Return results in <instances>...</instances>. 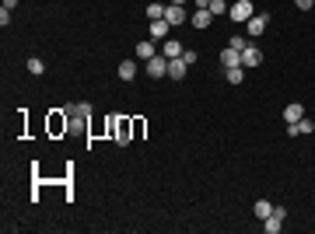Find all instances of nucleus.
Wrapping results in <instances>:
<instances>
[{"label":"nucleus","instance_id":"21","mask_svg":"<svg viewBox=\"0 0 315 234\" xmlns=\"http://www.w3.org/2000/svg\"><path fill=\"white\" fill-rule=\"evenodd\" d=\"M249 42H252L249 35H231V42H228V46H231V49H238V53H242V49H245Z\"/></svg>","mask_w":315,"mask_h":234},{"label":"nucleus","instance_id":"2","mask_svg":"<svg viewBox=\"0 0 315 234\" xmlns=\"http://www.w3.org/2000/svg\"><path fill=\"white\" fill-rule=\"evenodd\" d=\"M266 25H270V14H252V18L245 21V35H249V39H259V35L266 32Z\"/></svg>","mask_w":315,"mask_h":234},{"label":"nucleus","instance_id":"12","mask_svg":"<svg viewBox=\"0 0 315 234\" xmlns=\"http://www.w3.org/2000/svg\"><path fill=\"white\" fill-rule=\"evenodd\" d=\"M168 28H172V25H168L165 18H154V21H151V35H154V39H168Z\"/></svg>","mask_w":315,"mask_h":234},{"label":"nucleus","instance_id":"19","mask_svg":"<svg viewBox=\"0 0 315 234\" xmlns=\"http://www.w3.org/2000/svg\"><path fill=\"white\" fill-rule=\"evenodd\" d=\"M207 11H210V14H214V18H221V14H228V11H231V7H228V4H224V0H210V7H207Z\"/></svg>","mask_w":315,"mask_h":234},{"label":"nucleus","instance_id":"6","mask_svg":"<svg viewBox=\"0 0 315 234\" xmlns=\"http://www.w3.org/2000/svg\"><path fill=\"white\" fill-rule=\"evenodd\" d=\"M147 74L151 77H168V56H151L147 60Z\"/></svg>","mask_w":315,"mask_h":234},{"label":"nucleus","instance_id":"9","mask_svg":"<svg viewBox=\"0 0 315 234\" xmlns=\"http://www.w3.org/2000/svg\"><path fill=\"white\" fill-rule=\"evenodd\" d=\"M298 119H305V105H301V101H291V105L284 108V123L291 126V123H298Z\"/></svg>","mask_w":315,"mask_h":234},{"label":"nucleus","instance_id":"1","mask_svg":"<svg viewBox=\"0 0 315 234\" xmlns=\"http://www.w3.org/2000/svg\"><path fill=\"white\" fill-rule=\"evenodd\" d=\"M63 112H67V130L70 133H84L88 130V115L84 112H77L74 105H63Z\"/></svg>","mask_w":315,"mask_h":234},{"label":"nucleus","instance_id":"16","mask_svg":"<svg viewBox=\"0 0 315 234\" xmlns=\"http://www.w3.org/2000/svg\"><path fill=\"white\" fill-rule=\"evenodd\" d=\"M252 213H256V217H259V220H266V217H270V213H273V203H266V199H259V203H256V206H252Z\"/></svg>","mask_w":315,"mask_h":234},{"label":"nucleus","instance_id":"25","mask_svg":"<svg viewBox=\"0 0 315 234\" xmlns=\"http://www.w3.org/2000/svg\"><path fill=\"white\" fill-rule=\"evenodd\" d=\"M294 4H298L301 11H312V4H315V0H294Z\"/></svg>","mask_w":315,"mask_h":234},{"label":"nucleus","instance_id":"7","mask_svg":"<svg viewBox=\"0 0 315 234\" xmlns=\"http://www.w3.org/2000/svg\"><path fill=\"white\" fill-rule=\"evenodd\" d=\"M186 70H189V63H186L182 56L168 60V77H172V80H182V77H186Z\"/></svg>","mask_w":315,"mask_h":234},{"label":"nucleus","instance_id":"3","mask_svg":"<svg viewBox=\"0 0 315 234\" xmlns=\"http://www.w3.org/2000/svg\"><path fill=\"white\" fill-rule=\"evenodd\" d=\"M284 217H287V210H284V206H273V213L263 220V231H266V234H280V227H284Z\"/></svg>","mask_w":315,"mask_h":234},{"label":"nucleus","instance_id":"24","mask_svg":"<svg viewBox=\"0 0 315 234\" xmlns=\"http://www.w3.org/2000/svg\"><path fill=\"white\" fill-rule=\"evenodd\" d=\"M74 108H77V112H84V115H88V119H91V112H95V108H91V105H88V101H81V105H74Z\"/></svg>","mask_w":315,"mask_h":234},{"label":"nucleus","instance_id":"5","mask_svg":"<svg viewBox=\"0 0 315 234\" xmlns=\"http://www.w3.org/2000/svg\"><path fill=\"white\" fill-rule=\"evenodd\" d=\"M259 63H263V53L256 49V42H249V46L242 49V67L252 70V67H259Z\"/></svg>","mask_w":315,"mask_h":234},{"label":"nucleus","instance_id":"11","mask_svg":"<svg viewBox=\"0 0 315 234\" xmlns=\"http://www.w3.org/2000/svg\"><path fill=\"white\" fill-rule=\"evenodd\" d=\"M221 63H224V70H228V67H238V63H242V53H238V49H231V46H228V49L221 53Z\"/></svg>","mask_w":315,"mask_h":234},{"label":"nucleus","instance_id":"13","mask_svg":"<svg viewBox=\"0 0 315 234\" xmlns=\"http://www.w3.org/2000/svg\"><path fill=\"white\" fill-rule=\"evenodd\" d=\"M116 144H119V147H126V144H130V123H126V119L116 126Z\"/></svg>","mask_w":315,"mask_h":234},{"label":"nucleus","instance_id":"18","mask_svg":"<svg viewBox=\"0 0 315 234\" xmlns=\"http://www.w3.org/2000/svg\"><path fill=\"white\" fill-rule=\"evenodd\" d=\"M224 74H228V84H242V80H245V67L238 63V67H228Z\"/></svg>","mask_w":315,"mask_h":234},{"label":"nucleus","instance_id":"10","mask_svg":"<svg viewBox=\"0 0 315 234\" xmlns=\"http://www.w3.org/2000/svg\"><path fill=\"white\" fill-rule=\"evenodd\" d=\"M161 53H165L168 60H175V56H182L186 49H182V42H179V39H165V46H161Z\"/></svg>","mask_w":315,"mask_h":234},{"label":"nucleus","instance_id":"20","mask_svg":"<svg viewBox=\"0 0 315 234\" xmlns=\"http://www.w3.org/2000/svg\"><path fill=\"white\" fill-rule=\"evenodd\" d=\"M28 74H35V77H42V74H46V63H42L39 56H32V60H28Z\"/></svg>","mask_w":315,"mask_h":234},{"label":"nucleus","instance_id":"26","mask_svg":"<svg viewBox=\"0 0 315 234\" xmlns=\"http://www.w3.org/2000/svg\"><path fill=\"white\" fill-rule=\"evenodd\" d=\"M193 4H196V11H207L210 7V0H193Z\"/></svg>","mask_w":315,"mask_h":234},{"label":"nucleus","instance_id":"27","mask_svg":"<svg viewBox=\"0 0 315 234\" xmlns=\"http://www.w3.org/2000/svg\"><path fill=\"white\" fill-rule=\"evenodd\" d=\"M4 7H7V11H14V7H18V0H4Z\"/></svg>","mask_w":315,"mask_h":234},{"label":"nucleus","instance_id":"14","mask_svg":"<svg viewBox=\"0 0 315 234\" xmlns=\"http://www.w3.org/2000/svg\"><path fill=\"white\" fill-rule=\"evenodd\" d=\"M119 77L133 80V77H137V63H133V60H123V63H119Z\"/></svg>","mask_w":315,"mask_h":234},{"label":"nucleus","instance_id":"8","mask_svg":"<svg viewBox=\"0 0 315 234\" xmlns=\"http://www.w3.org/2000/svg\"><path fill=\"white\" fill-rule=\"evenodd\" d=\"M165 21L175 28V25H182V21H186V11H182L179 4H168V7H165Z\"/></svg>","mask_w":315,"mask_h":234},{"label":"nucleus","instance_id":"23","mask_svg":"<svg viewBox=\"0 0 315 234\" xmlns=\"http://www.w3.org/2000/svg\"><path fill=\"white\" fill-rule=\"evenodd\" d=\"M182 60H186V63H189V67H193V63H196V60H200V53H193V49H186V53H182Z\"/></svg>","mask_w":315,"mask_h":234},{"label":"nucleus","instance_id":"17","mask_svg":"<svg viewBox=\"0 0 315 234\" xmlns=\"http://www.w3.org/2000/svg\"><path fill=\"white\" fill-rule=\"evenodd\" d=\"M137 56H140V60H151V56H158L154 42H137Z\"/></svg>","mask_w":315,"mask_h":234},{"label":"nucleus","instance_id":"28","mask_svg":"<svg viewBox=\"0 0 315 234\" xmlns=\"http://www.w3.org/2000/svg\"><path fill=\"white\" fill-rule=\"evenodd\" d=\"M172 4H179V7H182V4H186V0H172Z\"/></svg>","mask_w":315,"mask_h":234},{"label":"nucleus","instance_id":"15","mask_svg":"<svg viewBox=\"0 0 315 234\" xmlns=\"http://www.w3.org/2000/svg\"><path fill=\"white\" fill-rule=\"evenodd\" d=\"M189 21H193V25H196V28H207V25H210V21H214V14H210V11H196V14H193V18H189Z\"/></svg>","mask_w":315,"mask_h":234},{"label":"nucleus","instance_id":"22","mask_svg":"<svg viewBox=\"0 0 315 234\" xmlns=\"http://www.w3.org/2000/svg\"><path fill=\"white\" fill-rule=\"evenodd\" d=\"M147 18H151V21H154V18H165V7H161V4H151V7H147Z\"/></svg>","mask_w":315,"mask_h":234},{"label":"nucleus","instance_id":"4","mask_svg":"<svg viewBox=\"0 0 315 234\" xmlns=\"http://www.w3.org/2000/svg\"><path fill=\"white\" fill-rule=\"evenodd\" d=\"M252 14H256V11H252V4H249V0H235V4H231V11H228V18H231V21H238V25H245Z\"/></svg>","mask_w":315,"mask_h":234}]
</instances>
